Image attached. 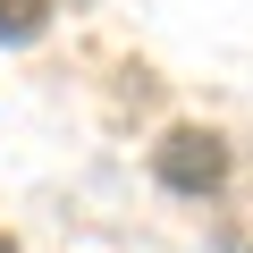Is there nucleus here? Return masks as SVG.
Wrapping results in <instances>:
<instances>
[{
	"instance_id": "1",
	"label": "nucleus",
	"mask_w": 253,
	"mask_h": 253,
	"mask_svg": "<svg viewBox=\"0 0 253 253\" xmlns=\"http://www.w3.org/2000/svg\"><path fill=\"white\" fill-rule=\"evenodd\" d=\"M152 177L169 194H219L228 186V144L211 135V126H169V135L152 144Z\"/></svg>"
},
{
	"instance_id": "2",
	"label": "nucleus",
	"mask_w": 253,
	"mask_h": 253,
	"mask_svg": "<svg viewBox=\"0 0 253 253\" xmlns=\"http://www.w3.org/2000/svg\"><path fill=\"white\" fill-rule=\"evenodd\" d=\"M51 17V0H0V42H34Z\"/></svg>"
},
{
	"instance_id": "3",
	"label": "nucleus",
	"mask_w": 253,
	"mask_h": 253,
	"mask_svg": "<svg viewBox=\"0 0 253 253\" xmlns=\"http://www.w3.org/2000/svg\"><path fill=\"white\" fill-rule=\"evenodd\" d=\"M0 253H17V236H9V228H0Z\"/></svg>"
}]
</instances>
